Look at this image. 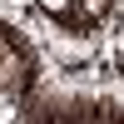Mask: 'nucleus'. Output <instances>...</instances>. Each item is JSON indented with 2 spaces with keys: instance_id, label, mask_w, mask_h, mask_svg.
Masks as SVG:
<instances>
[{
  "instance_id": "nucleus-1",
  "label": "nucleus",
  "mask_w": 124,
  "mask_h": 124,
  "mask_svg": "<svg viewBox=\"0 0 124 124\" xmlns=\"http://www.w3.org/2000/svg\"><path fill=\"white\" fill-rule=\"evenodd\" d=\"M40 5H45V10H50V15H60V20H65V15H70V10H75V0H40Z\"/></svg>"
}]
</instances>
